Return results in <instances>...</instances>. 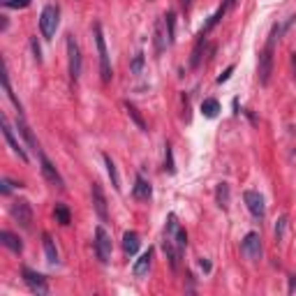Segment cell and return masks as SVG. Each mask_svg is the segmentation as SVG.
<instances>
[{"label": "cell", "mask_w": 296, "mask_h": 296, "mask_svg": "<svg viewBox=\"0 0 296 296\" xmlns=\"http://www.w3.org/2000/svg\"><path fill=\"white\" fill-rule=\"evenodd\" d=\"M40 169H42L44 178H47V181H49L51 185H56L58 190H63V188H65L63 176L58 174V169L53 167V162H51V160H49L47 155H44V153H40Z\"/></svg>", "instance_id": "8fae6325"}, {"label": "cell", "mask_w": 296, "mask_h": 296, "mask_svg": "<svg viewBox=\"0 0 296 296\" xmlns=\"http://www.w3.org/2000/svg\"><path fill=\"white\" fill-rule=\"evenodd\" d=\"M164 23H167V40H169V44H174L176 42V14H174V12H167Z\"/></svg>", "instance_id": "d4e9b609"}, {"label": "cell", "mask_w": 296, "mask_h": 296, "mask_svg": "<svg viewBox=\"0 0 296 296\" xmlns=\"http://www.w3.org/2000/svg\"><path fill=\"white\" fill-rule=\"evenodd\" d=\"M12 188H14V183H12L9 178H2V181H0V192H2V195H9Z\"/></svg>", "instance_id": "1f68e13d"}, {"label": "cell", "mask_w": 296, "mask_h": 296, "mask_svg": "<svg viewBox=\"0 0 296 296\" xmlns=\"http://www.w3.org/2000/svg\"><path fill=\"white\" fill-rule=\"evenodd\" d=\"M289 294H296V275H289Z\"/></svg>", "instance_id": "836d02e7"}, {"label": "cell", "mask_w": 296, "mask_h": 296, "mask_svg": "<svg viewBox=\"0 0 296 296\" xmlns=\"http://www.w3.org/2000/svg\"><path fill=\"white\" fill-rule=\"evenodd\" d=\"M9 215H12V220H14L19 227H23V229H30V227H33V206H30V201H26V199H14L12 206H9Z\"/></svg>", "instance_id": "277c9868"}, {"label": "cell", "mask_w": 296, "mask_h": 296, "mask_svg": "<svg viewBox=\"0 0 296 296\" xmlns=\"http://www.w3.org/2000/svg\"><path fill=\"white\" fill-rule=\"evenodd\" d=\"M139 246H141V239L137 232H125L123 236V250H125L127 257H134V254L139 252Z\"/></svg>", "instance_id": "2e32d148"}, {"label": "cell", "mask_w": 296, "mask_h": 296, "mask_svg": "<svg viewBox=\"0 0 296 296\" xmlns=\"http://www.w3.org/2000/svg\"><path fill=\"white\" fill-rule=\"evenodd\" d=\"M2 137H5V141H7V146L12 148V153H14V155H19V160H21V162H28V153H26V150H23V146L19 144L14 130H12V125H9L7 116H2Z\"/></svg>", "instance_id": "9c48e42d"}, {"label": "cell", "mask_w": 296, "mask_h": 296, "mask_svg": "<svg viewBox=\"0 0 296 296\" xmlns=\"http://www.w3.org/2000/svg\"><path fill=\"white\" fill-rule=\"evenodd\" d=\"M164 169L169 171V174H176V167H174V153H171L169 144L164 146Z\"/></svg>", "instance_id": "83f0119b"}, {"label": "cell", "mask_w": 296, "mask_h": 296, "mask_svg": "<svg viewBox=\"0 0 296 296\" xmlns=\"http://www.w3.org/2000/svg\"><path fill=\"white\" fill-rule=\"evenodd\" d=\"M241 252L246 254L250 261H259L261 259V239L257 232H247L243 243H241Z\"/></svg>", "instance_id": "ba28073f"}, {"label": "cell", "mask_w": 296, "mask_h": 296, "mask_svg": "<svg viewBox=\"0 0 296 296\" xmlns=\"http://www.w3.org/2000/svg\"><path fill=\"white\" fill-rule=\"evenodd\" d=\"M53 215H56V222H60L63 227H67L72 222V213L70 208L65 204H56V208H53Z\"/></svg>", "instance_id": "603a6c76"}, {"label": "cell", "mask_w": 296, "mask_h": 296, "mask_svg": "<svg viewBox=\"0 0 296 296\" xmlns=\"http://www.w3.org/2000/svg\"><path fill=\"white\" fill-rule=\"evenodd\" d=\"M21 275H23V282L28 285V289L33 294H37V296L49 294V282H47V278H44L42 273H37V271H33V268H28V266H23Z\"/></svg>", "instance_id": "8992f818"}, {"label": "cell", "mask_w": 296, "mask_h": 296, "mask_svg": "<svg viewBox=\"0 0 296 296\" xmlns=\"http://www.w3.org/2000/svg\"><path fill=\"white\" fill-rule=\"evenodd\" d=\"M0 5L9 9H23L30 5V0H0Z\"/></svg>", "instance_id": "f546056e"}, {"label": "cell", "mask_w": 296, "mask_h": 296, "mask_svg": "<svg viewBox=\"0 0 296 296\" xmlns=\"http://www.w3.org/2000/svg\"><path fill=\"white\" fill-rule=\"evenodd\" d=\"M58 16H60V9L56 5H47L40 14V30H42V37L44 40H51L56 35V28H58Z\"/></svg>", "instance_id": "5b68a950"}, {"label": "cell", "mask_w": 296, "mask_h": 296, "mask_svg": "<svg viewBox=\"0 0 296 296\" xmlns=\"http://www.w3.org/2000/svg\"><path fill=\"white\" fill-rule=\"evenodd\" d=\"M104 164H106V171H109V178H111L113 190L120 192V176H118V169H116V162L111 160V155H106V153H104Z\"/></svg>", "instance_id": "d6986e66"}, {"label": "cell", "mask_w": 296, "mask_h": 296, "mask_svg": "<svg viewBox=\"0 0 296 296\" xmlns=\"http://www.w3.org/2000/svg\"><path fill=\"white\" fill-rule=\"evenodd\" d=\"M292 65H294V72H296V53H292Z\"/></svg>", "instance_id": "d590c367"}, {"label": "cell", "mask_w": 296, "mask_h": 296, "mask_svg": "<svg viewBox=\"0 0 296 296\" xmlns=\"http://www.w3.org/2000/svg\"><path fill=\"white\" fill-rule=\"evenodd\" d=\"M0 241H2V246L5 247H9L12 252H16V254H21V250H23V243H21V239L16 236V234H12V232H0Z\"/></svg>", "instance_id": "e0dca14e"}, {"label": "cell", "mask_w": 296, "mask_h": 296, "mask_svg": "<svg viewBox=\"0 0 296 296\" xmlns=\"http://www.w3.org/2000/svg\"><path fill=\"white\" fill-rule=\"evenodd\" d=\"M150 195H153V188H150V183H148V181L141 176V174H137V176H134V185H132V197L139 199V201H148V199H150Z\"/></svg>", "instance_id": "4fadbf2b"}, {"label": "cell", "mask_w": 296, "mask_h": 296, "mask_svg": "<svg viewBox=\"0 0 296 296\" xmlns=\"http://www.w3.org/2000/svg\"><path fill=\"white\" fill-rule=\"evenodd\" d=\"M65 44H67V67H70V79L77 84L79 77H81V67H84V63H81V49H79V42L74 40V35H67Z\"/></svg>", "instance_id": "3957f363"}, {"label": "cell", "mask_w": 296, "mask_h": 296, "mask_svg": "<svg viewBox=\"0 0 296 296\" xmlns=\"http://www.w3.org/2000/svg\"><path fill=\"white\" fill-rule=\"evenodd\" d=\"M190 2H192V0H183V7L188 9V7H190Z\"/></svg>", "instance_id": "8d00e7d4"}, {"label": "cell", "mask_w": 296, "mask_h": 296, "mask_svg": "<svg viewBox=\"0 0 296 296\" xmlns=\"http://www.w3.org/2000/svg\"><path fill=\"white\" fill-rule=\"evenodd\" d=\"M19 132H21V137L26 139V144H28L30 150H33L35 155H40V153H42V148H40L37 139L33 137V132H30V127L26 125V120H23V113H19Z\"/></svg>", "instance_id": "9a60e30c"}, {"label": "cell", "mask_w": 296, "mask_h": 296, "mask_svg": "<svg viewBox=\"0 0 296 296\" xmlns=\"http://www.w3.org/2000/svg\"><path fill=\"white\" fill-rule=\"evenodd\" d=\"M30 47H33L35 60H37V63H42V49H40V44H37V37H30Z\"/></svg>", "instance_id": "4dcf8cb0"}, {"label": "cell", "mask_w": 296, "mask_h": 296, "mask_svg": "<svg viewBox=\"0 0 296 296\" xmlns=\"http://www.w3.org/2000/svg\"><path fill=\"white\" fill-rule=\"evenodd\" d=\"M164 239L171 241L181 254H183V250L188 247V234H185V229L181 227V222H178L176 213H169V215H167V225H164Z\"/></svg>", "instance_id": "7a4b0ae2"}, {"label": "cell", "mask_w": 296, "mask_h": 296, "mask_svg": "<svg viewBox=\"0 0 296 296\" xmlns=\"http://www.w3.org/2000/svg\"><path fill=\"white\" fill-rule=\"evenodd\" d=\"M204 47H206V37L199 35L197 44H195V49H192V58H190V65L195 67V70L201 65V51H204Z\"/></svg>", "instance_id": "44dd1931"}, {"label": "cell", "mask_w": 296, "mask_h": 296, "mask_svg": "<svg viewBox=\"0 0 296 296\" xmlns=\"http://www.w3.org/2000/svg\"><path fill=\"white\" fill-rule=\"evenodd\" d=\"M232 74H234V65H229V67H227V70L218 77V84H225V81H227L229 77H232Z\"/></svg>", "instance_id": "d6a6232c"}, {"label": "cell", "mask_w": 296, "mask_h": 296, "mask_svg": "<svg viewBox=\"0 0 296 296\" xmlns=\"http://www.w3.org/2000/svg\"><path fill=\"white\" fill-rule=\"evenodd\" d=\"M201 113H204L206 118H215L220 113V102L215 98H208L201 102Z\"/></svg>", "instance_id": "ffe728a7"}, {"label": "cell", "mask_w": 296, "mask_h": 296, "mask_svg": "<svg viewBox=\"0 0 296 296\" xmlns=\"http://www.w3.org/2000/svg\"><path fill=\"white\" fill-rule=\"evenodd\" d=\"M125 109H127V113H130V118L139 125V130L141 132H148V127H146V123H144V118H141V113L137 111V106L132 104V102H125Z\"/></svg>", "instance_id": "4316f807"}, {"label": "cell", "mask_w": 296, "mask_h": 296, "mask_svg": "<svg viewBox=\"0 0 296 296\" xmlns=\"http://www.w3.org/2000/svg\"><path fill=\"white\" fill-rule=\"evenodd\" d=\"M91 195H93V208H95V213L99 215V220H106V218H109V211H106V197H104L102 185H99L98 181L93 183Z\"/></svg>", "instance_id": "7c38bea8"}, {"label": "cell", "mask_w": 296, "mask_h": 296, "mask_svg": "<svg viewBox=\"0 0 296 296\" xmlns=\"http://www.w3.org/2000/svg\"><path fill=\"white\" fill-rule=\"evenodd\" d=\"M285 229H287V215H280L278 222H275V241H278V243L285 239Z\"/></svg>", "instance_id": "f1b7e54d"}, {"label": "cell", "mask_w": 296, "mask_h": 296, "mask_svg": "<svg viewBox=\"0 0 296 296\" xmlns=\"http://www.w3.org/2000/svg\"><path fill=\"white\" fill-rule=\"evenodd\" d=\"M42 243H44V254H47V261H49L51 266H56L58 264V250L53 246V239H51L49 232L42 234Z\"/></svg>", "instance_id": "ac0fdd59"}, {"label": "cell", "mask_w": 296, "mask_h": 296, "mask_svg": "<svg viewBox=\"0 0 296 296\" xmlns=\"http://www.w3.org/2000/svg\"><path fill=\"white\" fill-rule=\"evenodd\" d=\"M199 266H201V268H204V271H206V273H208V271H211V261H208V259H204V257H201V259H199Z\"/></svg>", "instance_id": "e575fe53"}, {"label": "cell", "mask_w": 296, "mask_h": 296, "mask_svg": "<svg viewBox=\"0 0 296 296\" xmlns=\"http://www.w3.org/2000/svg\"><path fill=\"white\" fill-rule=\"evenodd\" d=\"M167 44H169V40L164 37L162 21H157V23H155V53H157V56H160V53L164 51V47H167Z\"/></svg>", "instance_id": "cb8c5ba5"}, {"label": "cell", "mask_w": 296, "mask_h": 296, "mask_svg": "<svg viewBox=\"0 0 296 296\" xmlns=\"http://www.w3.org/2000/svg\"><path fill=\"white\" fill-rule=\"evenodd\" d=\"M243 199H246L247 211L252 213L257 220H264V215H266V204H264V197H261L259 192L246 190V192H243Z\"/></svg>", "instance_id": "30bf717a"}, {"label": "cell", "mask_w": 296, "mask_h": 296, "mask_svg": "<svg viewBox=\"0 0 296 296\" xmlns=\"http://www.w3.org/2000/svg\"><path fill=\"white\" fill-rule=\"evenodd\" d=\"M93 35H95V44H98V56H99V77L104 84H109L113 79V70H111V58H109V51H106V42H104V33H102V23H93Z\"/></svg>", "instance_id": "6da1fadb"}, {"label": "cell", "mask_w": 296, "mask_h": 296, "mask_svg": "<svg viewBox=\"0 0 296 296\" xmlns=\"http://www.w3.org/2000/svg\"><path fill=\"white\" fill-rule=\"evenodd\" d=\"M144 63H146V58H144V51H137L132 58V63H130V70H132L134 77H141L144 74Z\"/></svg>", "instance_id": "484cf974"}, {"label": "cell", "mask_w": 296, "mask_h": 296, "mask_svg": "<svg viewBox=\"0 0 296 296\" xmlns=\"http://www.w3.org/2000/svg\"><path fill=\"white\" fill-rule=\"evenodd\" d=\"M93 246H95L98 259L102 261V264H109V259H111V236H109V232H106L102 225L95 229V243H93Z\"/></svg>", "instance_id": "52a82bcc"}, {"label": "cell", "mask_w": 296, "mask_h": 296, "mask_svg": "<svg viewBox=\"0 0 296 296\" xmlns=\"http://www.w3.org/2000/svg\"><path fill=\"white\" fill-rule=\"evenodd\" d=\"M215 199H218V206L220 208H229V185L227 183H220L218 188H215Z\"/></svg>", "instance_id": "7402d4cb"}, {"label": "cell", "mask_w": 296, "mask_h": 296, "mask_svg": "<svg viewBox=\"0 0 296 296\" xmlns=\"http://www.w3.org/2000/svg\"><path fill=\"white\" fill-rule=\"evenodd\" d=\"M150 264H153V247H148L146 252L141 254L139 259L134 261L132 266V275L134 278H144V275L148 273V268H150Z\"/></svg>", "instance_id": "5bb4252c"}]
</instances>
